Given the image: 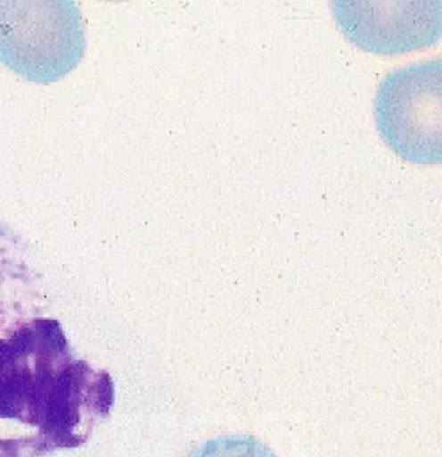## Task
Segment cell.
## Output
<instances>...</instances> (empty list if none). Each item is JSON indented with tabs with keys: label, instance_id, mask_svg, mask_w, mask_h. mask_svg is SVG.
<instances>
[{
	"label": "cell",
	"instance_id": "7a4b0ae2",
	"mask_svg": "<svg viewBox=\"0 0 442 457\" xmlns=\"http://www.w3.org/2000/svg\"><path fill=\"white\" fill-rule=\"evenodd\" d=\"M78 7L71 2H0V62L37 83L68 74L85 53Z\"/></svg>",
	"mask_w": 442,
	"mask_h": 457
},
{
	"label": "cell",
	"instance_id": "6da1fadb",
	"mask_svg": "<svg viewBox=\"0 0 442 457\" xmlns=\"http://www.w3.org/2000/svg\"><path fill=\"white\" fill-rule=\"evenodd\" d=\"M114 401L111 376L74 358L59 321L19 318L0 330V457L78 448Z\"/></svg>",
	"mask_w": 442,
	"mask_h": 457
},
{
	"label": "cell",
	"instance_id": "277c9868",
	"mask_svg": "<svg viewBox=\"0 0 442 457\" xmlns=\"http://www.w3.org/2000/svg\"><path fill=\"white\" fill-rule=\"evenodd\" d=\"M339 27L355 45L398 54L432 45L442 36V3H334Z\"/></svg>",
	"mask_w": 442,
	"mask_h": 457
},
{
	"label": "cell",
	"instance_id": "5b68a950",
	"mask_svg": "<svg viewBox=\"0 0 442 457\" xmlns=\"http://www.w3.org/2000/svg\"><path fill=\"white\" fill-rule=\"evenodd\" d=\"M191 457H277L254 436H224L198 447Z\"/></svg>",
	"mask_w": 442,
	"mask_h": 457
},
{
	"label": "cell",
	"instance_id": "3957f363",
	"mask_svg": "<svg viewBox=\"0 0 442 457\" xmlns=\"http://www.w3.org/2000/svg\"><path fill=\"white\" fill-rule=\"evenodd\" d=\"M374 113L381 137L397 156L419 165L442 163V59L387 74Z\"/></svg>",
	"mask_w": 442,
	"mask_h": 457
}]
</instances>
